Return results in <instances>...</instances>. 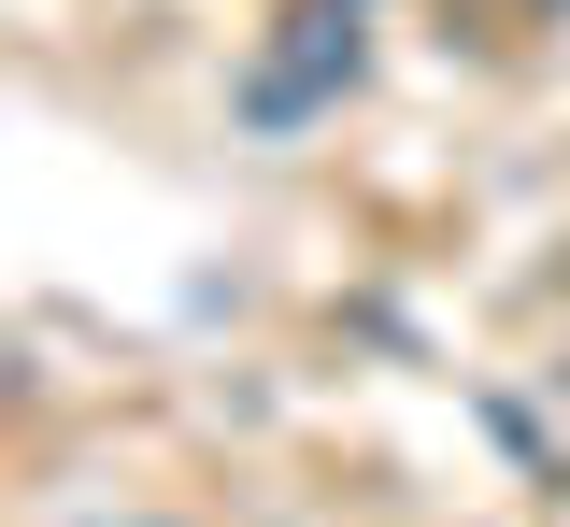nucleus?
Segmentation results:
<instances>
[{
    "mask_svg": "<svg viewBox=\"0 0 570 527\" xmlns=\"http://www.w3.org/2000/svg\"><path fill=\"white\" fill-rule=\"evenodd\" d=\"M343 86H356V0H314V14H285L272 58L243 72V129H314Z\"/></svg>",
    "mask_w": 570,
    "mask_h": 527,
    "instance_id": "nucleus-1",
    "label": "nucleus"
},
{
    "mask_svg": "<svg viewBox=\"0 0 570 527\" xmlns=\"http://www.w3.org/2000/svg\"><path fill=\"white\" fill-rule=\"evenodd\" d=\"M100 527H157V514H100Z\"/></svg>",
    "mask_w": 570,
    "mask_h": 527,
    "instance_id": "nucleus-2",
    "label": "nucleus"
}]
</instances>
